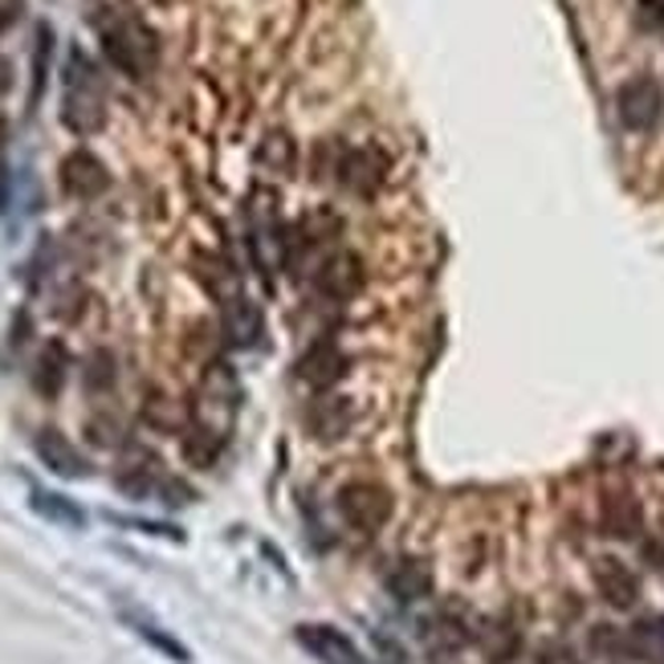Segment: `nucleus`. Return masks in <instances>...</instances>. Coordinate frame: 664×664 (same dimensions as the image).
I'll return each mask as SVG.
<instances>
[{
    "label": "nucleus",
    "instance_id": "obj_31",
    "mask_svg": "<svg viewBox=\"0 0 664 664\" xmlns=\"http://www.w3.org/2000/svg\"><path fill=\"white\" fill-rule=\"evenodd\" d=\"M636 4L652 17V21H661V17H664V0H636Z\"/></svg>",
    "mask_w": 664,
    "mask_h": 664
},
{
    "label": "nucleus",
    "instance_id": "obj_4",
    "mask_svg": "<svg viewBox=\"0 0 664 664\" xmlns=\"http://www.w3.org/2000/svg\"><path fill=\"white\" fill-rule=\"evenodd\" d=\"M335 505H339V514L347 518V527L364 530V534L384 530L391 522V514H396V498H391V489L379 486V481H367V477L347 481V486L339 489Z\"/></svg>",
    "mask_w": 664,
    "mask_h": 664
},
{
    "label": "nucleus",
    "instance_id": "obj_20",
    "mask_svg": "<svg viewBox=\"0 0 664 664\" xmlns=\"http://www.w3.org/2000/svg\"><path fill=\"white\" fill-rule=\"evenodd\" d=\"M221 449H225V437H216L208 428L188 425L180 432V452H184V461L196 464V469H213V464L221 461Z\"/></svg>",
    "mask_w": 664,
    "mask_h": 664
},
{
    "label": "nucleus",
    "instance_id": "obj_15",
    "mask_svg": "<svg viewBox=\"0 0 664 664\" xmlns=\"http://www.w3.org/2000/svg\"><path fill=\"white\" fill-rule=\"evenodd\" d=\"M384 583H388V591L400 603H420L432 595V583H437V579H432V566H428L425 559H400V563L388 566Z\"/></svg>",
    "mask_w": 664,
    "mask_h": 664
},
{
    "label": "nucleus",
    "instance_id": "obj_1",
    "mask_svg": "<svg viewBox=\"0 0 664 664\" xmlns=\"http://www.w3.org/2000/svg\"><path fill=\"white\" fill-rule=\"evenodd\" d=\"M62 123L74 135H94L106 123V99H102V82L94 65L82 50L70 53L65 62V94H62Z\"/></svg>",
    "mask_w": 664,
    "mask_h": 664
},
{
    "label": "nucleus",
    "instance_id": "obj_29",
    "mask_svg": "<svg viewBox=\"0 0 664 664\" xmlns=\"http://www.w3.org/2000/svg\"><path fill=\"white\" fill-rule=\"evenodd\" d=\"M90 440H99V445H123V428L114 425V420H90Z\"/></svg>",
    "mask_w": 664,
    "mask_h": 664
},
{
    "label": "nucleus",
    "instance_id": "obj_3",
    "mask_svg": "<svg viewBox=\"0 0 664 664\" xmlns=\"http://www.w3.org/2000/svg\"><path fill=\"white\" fill-rule=\"evenodd\" d=\"M102 53L126 78H143L155 65V38L135 17H114L102 25Z\"/></svg>",
    "mask_w": 664,
    "mask_h": 664
},
{
    "label": "nucleus",
    "instance_id": "obj_11",
    "mask_svg": "<svg viewBox=\"0 0 664 664\" xmlns=\"http://www.w3.org/2000/svg\"><path fill=\"white\" fill-rule=\"evenodd\" d=\"M347 376V351H343L335 339H318L306 347V355L298 359V379L310 384L314 391L335 388L339 379Z\"/></svg>",
    "mask_w": 664,
    "mask_h": 664
},
{
    "label": "nucleus",
    "instance_id": "obj_25",
    "mask_svg": "<svg viewBox=\"0 0 664 664\" xmlns=\"http://www.w3.org/2000/svg\"><path fill=\"white\" fill-rule=\"evenodd\" d=\"M591 648L607 656V661H632V644H627V627L600 624L591 632Z\"/></svg>",
    "mask_w": 664,
    "mask_h": 664
},
{
    "label": "nucleus",
    "instance_id": "obj_13",
    "mask_svg": "<svg viewBox=\"0 0 664 664\" xmlns=\"http://www.w3.org/2000/svg\"><path fill=\"white\" fill-rule=\"evenodd\" d=\"M33 449H38L41 464L50 469V473L58 477H70V481H78V477L90 473L86 457L78 452V445L65 432H58V428H45V432H38V440H33Z\"/></svg>",
    "mask_w": 664,
    "mask_h": 664
},
{
    "label": "nucleus",
    "instance_id": "obj_9",
    "mask_svg": "<svg viewBox=\"0 0 664 664\" xmlns=\"http://www.w3.org/2000/svg\"><path fill=\"white\" fill-rule=\"evenodd\" d=\"M62 188L74 201H99L111 188V172L94 151H70L62 160Z\"/></svg>",
    "mask_w": 664,
    "mask_h": 664
},
{
    "label": "nucleus",
    "instance_id": "obj_18",
    "mask_svg": "<svg viewBox=\"0 0 664 664\" xmlns=\"http://www.w3.org/2000/svg\"><path fill=\"white\" fill-rule=\"evenodd\" d=\"M123 620H126V627H131V632H135L139 640H147V644H151L155 652H163V656H172L176 664H188V661H192V652L184 648V644H180V640L172 636V632H163V627L155 624L151 615H139V612H131V607H123Z\"/></svg>",
    "mask_w": 664,
    "mask_h": 664
},
{
    "label": "nucleus",
    "instance_id": "obj_14",
    "mask_svg": "<svg viewBox=\"0 0 664 664\" xmlns=\"http://www.w3.org/2000/svg\"><path fill=\"white\" fill-rule=\"evenodd\" d=\"M221 326H225V339L233 347H257L262 343V310L253 306L245 294H233V298L221 302Z\"/></svg>",
    "mask_w": 664,
    "mask_h": 664
},
{
    "label": "nucleus",
    "instance_id": "obj_12",
    "mask_svg": "<svg viewBox=\"0 0 664 664\" xmlns=\"http://www.w3.org/2000/svg\"><path fill=\"white\" fill-rule=\"evenodd\" d=\"M355 425V408L347 396H318V400L306 408V428L318 445H335L351 432Z\"/></svg>",
    "mask_w": 664,
    "mask_h": 664
},
{
    "label": "nucleus",
    "instance_id": "obj_7",
    "mask_svg": "<svg viewBox=\"0 0 664 664\" xmlns=\"http://www.w3.org/2000/svg\"><path fill=\"white\" fill-rule=\"evenodd\" d=\"M367 282V269L355 253L339 249V253H326L318 269H314V289L330 302H351Z\"/></svg>",
    "mask_w": 664,
    "mask_h": 664
},
{
    "label": "nucleus",
    "instance_id": "obj_8",
    "mask_svg": "<svg viewBox=\"0 0 664 664\" xmlns=\"http://www.w3.org/2000/svg\"><path fill=\"white\" fill-rule=\"evenodd\" d=\"M591 579H595V591L612 603L615 612H632V607L640 603V579L624 559L600 554V559L591 563Z\"/></svg>",
    "mask_w": 664,
    "mask_h": 664
},
{
    "label": "nucleus",
    "instance_id": "obj_6",
    "mask_svg": "<svg viewBox=\"0 0 664 664\" xmlns=\"http://www.w3.org/2000/svg\"><path fill=\"white\" fill-rule=\"evenodd\" d=\"M339 184L355 196H371V192L388 180V155L376 147V143H364V147H347L339 151Z\"/></svg>",
    "mask_w": 664,
    "mask_h": 664
},
{
    "label": "nucleus",
    "instance_id": "obj_16",
    "mask_svg": "<svg viewBox=\"0 0 664 664\" xmlns=\"http://www.w3.org/2000/svg\"><path fill=\"white\" fill-rule=\"evenodd\" d=\"M600 522H603V534H612V539H640V530H644V510L632 493H607L600 505Z\"/></svg>",
    "mask_w": 664,
    "mask_h": 664
},
{
    "label": "nucleus",
    "instance_id": "obj_5",
    "mask_svg": "<svg viewBox=\"0 0 664 664\" xmlns=\"http://www.w3.org/2000/svg\"><path fill=\"white\" fill-rule=\"evenodd\" d=\"M661 114H664V90L656 78L636 74L615 90V119L627 131H652V126L661 123Z\"/></svg>",
    "mask_w": 664,
    "mask_h": 664
},
{
    "label": "nucleus",
    "instance_id": "obj_17",
    "mask_svg": "<svg viewBox=\"0 0 664 664\" xmlns=\"http://www.w3.org/2000/svg\"><path fill=\"white\" fill-rule=\"evenodd\" d=\"M155 457L151 452H131L126 457V464L114 473V486L123 489L126 498H135V502H143V498H155L160 493V486H163V477H160V469H155Z\"/></svg>",
    "mask_w": 664,
    "mask_h": 664
},
{
    "label": "nucleus",
    "instance_id": "obj_2",
    "mask_svg": "<svg viewBox=\"0 0 664 664\" xmlns=\"http://www.w3.org/2000/svg\"><path fill=\"white\" fill-rule=\"evenodd\" d=\"M237 408H241V379L237 371L228 364H208V371H204V384L201 391H196V400H192L188 416L196 428H208V432H216V437L228 440V428H233V420H237Z\"/></svg>",
    "mask_w": 664,
    "mask_h": 664
},
{
    "label": "nucleus",
    "instance_id": "obj_28",
    "mask_svg": "<svg viewBox=\"0 0 664 664\" xmlns=\"http://www.w3.org/2000/svg\"><path fill=\"white\" fill-rule=\"evenodd\" d=\"M534 664H583L579 661V652L571 648V644H563V640H546L539 648V656H534Z\"/></svg>",
    "mask_w": 664,
    "mask_h": 664
},
{
    "label": "nucleus",
    "instance_id": "obj_30",
    "mask_svg": "<svg viewBox=\"0 0 664 664\" xmlns=\"http://www.w3.org/2000/svg\"><path fill=\"white\" fill-rule=\"evenodd\" d=\"M160 502H167V505H188V502H192V489L184 486V481H172V477H163Z\"/></svg>",
    "mask_w": 664,
    "mask_h": 664
},
{
    "label": "nucleus",
    "instance_id": "obj_24",
    "mask_svg": "<svg viewBox=\"0 0 664 664\" xmlns=\"http://www.w3.org/2000/svg\"><path fill=\"white\" fill-rule=\"evenodd\" d=\"M184 408H180L176 400H167L163 391H151L147 400H143V420H147L151 428H163V432H180L184 428Z\"/></svg>",
    "mask_w": 664,
    "mask_h": 664
},
{
    "label": "nucleus",
    "instance_id": "obj_21",
    "mask_svg": "<svg viewBox=\"0 0 664 664\" xmlns=\"http://www.w3.org/2000/svg\"><path fill=\"white\" fill-rule=\"evenodd\" d=\"M632 661L640 664H664V620H640L627 627Z\"/></svg>",
    "mask_w": 664,
    "mask_h": 664
},
{
    "label": "nucleus",
    "instance_id": "obj_19",
    "mask_svg": "<svg viewBox=\"0 0 664 664\" xmlns=\"http://www.w3.org/2000/svg\"><path fill=\"white\" fill-rule=\"evenodd\" d=\"M33 510H38L45 522H58V527H70V530H82L86 527V510L74 502V498H65V493H50V489H33Z\"/></svg>",
    "mask_w": 664,
    "mask_h": 664
},
{
    "label": "nucleus",
    "instance_id": "obj_10",
    "mask_svg": "<svg viewBox=\"0 0 664 664\" xmlns=\"http://www.w3.org/2000/svg\"><path fill=\"white\" fill-rule=\"evenodd\" d=\"M294 636H298L302 648L310 652V656H318L323 664H371L355 640H347L339 627L330 624H298Z\"/></svg>",
    "mask_w": 664,
    "mask_h": 664
},
{
    "label": "nucleus",
    "instance_id": "obj_26",
    "mask_svg": "<svg viewBox=\"0 0 664 664\" xmlns=\"http://www.w3.org/2000/svg\"><path fill=\"white\" fill-rule=\"evenodd\" d=\"M82 379H86V388L94 391V396H102V391L114 388V355L111 351H94L86 359V367H82Z\"/></svg>",
    "mask_w": 664,
    "mask_h": 664
},
{
    "label": "nucleus",
    "instance_id": "obj_23",
    "mask_svg": "<svg viewBox=\"0 0 664 664\" xmlns=\"http://www.w3.org/2000/svg\"><path fill=\"white\" fill-rule=\"evenodd\" d=\"M257 163H262L265 172H294V163H298V147H294V139L286 131H274V135L262 139V147H257Z\"/></svg>",
    "mask_w": 664,
    "mask_h": 664
},
{
    "label": "nucleus",
    "instance_id": "obj_22",
    "mask_svg": "<svg viewBox=\"0 0 664 664\" xmlns=\"http://www.w3.org/2000/svg\"><path fill=\"white\" fill-rule=\"evenodd\" d=\"M65 347L62 343H50L45 351H41L38 359V371H33V388L41 391V396H58L62 391V379H65Z\"/></svg>",
    "mask_w": 664,
    "mask_h": 664
},
{
    "label": "nucleus",
    "instance_id": "obj_27",
    "mask_svg": "<svg viewBox=\"0 0 664 664\" xmlns=\"http://www.w3.org/2000/svg\"><path fill=\"white\" fill-rule=\"evenodd\" d=\"M106 522L135 530V534H151V539H163V542H184V530L172 527V522H147V518H126V514H106Z\"/></svg>",
    "mask_w": 664,
    "mask_h": 664
}]
</instances>
